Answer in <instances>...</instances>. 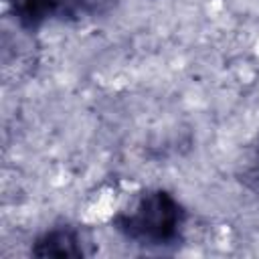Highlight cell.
Wrapping results in <instances>:
<instances>
[{"label": "cell", "mask_w": 259, "mask_h": 259, "mask_svg": "<svg viewBox=\"0 0 259 259\" xmlns=\"http://www.w3.org/2000/svg\"><path fill=\"white\" fill-rule=\"evenodd\" d=\"M184 212L178 200L164 190L144 192L130 210L115 217L117 229L144 245H168L178 237Z\"/></svg>", "instance_id": "obj_1"}, {"label": "cell", "mask_w": 259, "mask_h": 259, "mask_svg": "<svg viewBox=\"0 0 259 259\" xmlns=\"http://www.w3.org/2000/svg\"><path fill=\"white\" fill-rule=\"evenodd\" d=\"M32 255L36 257H81V239L73 229H53L40 235L32 245Z\"/></svg>", "instance_id": "obj_2"}, {"label": "cell", "mask_w": 259, "mask_h": 259, "mask_svg": "<svg viewBox=\"0 0 259 259\" xmlns=\"http://www.w3.org/2000/svg\"><path fill=\"white\" fill-rule=\"evenodd\" d=\"M55 8H57V0H14L16 16L28 26L42 22Z\"/></svg>", "instance_id": "obj_3"}]
</instances>
